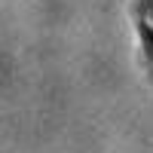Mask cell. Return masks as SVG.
<instances>
[{
	"label": "cell",
	"mask_w": 153,
	"mask_h": 153,
	"mask_svg": "<svg viewBox=\"0 0 153 153\" xmlns=\"http://www.w3.org/2000/svg\"><path fill=\"white\" fill-rule=\"evenodd\" d=\"M129 22L138 40V58L153 86V0H129Z\"/></svg>",
	"instance_id": "1"
}]
</instances>
